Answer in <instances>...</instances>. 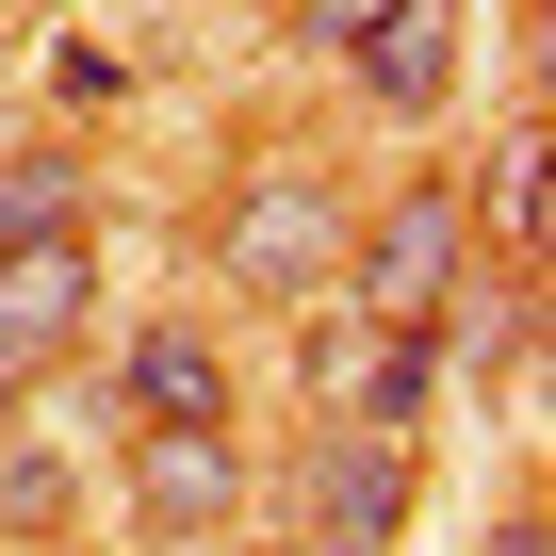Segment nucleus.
Instances as JSON below:
<instances>
[{
	"mask_svg": "<svg viewBox=\"0 0 556 556\" xmlns=\"http://www.w3.org/2000/svg\"><path fill=\"white\" fill-rule=\"evenodd\" d=\"M458 278H475V197H458V180H393V197L344 229V328L426 344V328L458 312Z\"/></svg>",
	"mask_w": 556,
	"mask_h": 556,
	"instance_id": "1",
	"label": "nucleus"
},
{
	"mask_svg": "<svg viewBox=\"0 0 556 556\" xmlns=\"http://www.w3.org/2000/svg\"><path fill=\"white\" fill-rule=\"evenodd\" d=\"M344 180H312V164H245L229 180V213H213V278L229 295H262V312H328L344 295Z\"/></svg>",
	"mask_w": 556,
	"mask_h": 556,
	"instance_id": "2",
	"label": "nucleus"
},
{
	"mask_svg": "<svg viewBox=\"0 0 556 556\" xmlns=\"http://www.w3.org/2000/svg\"><path fill=\"white\" fill-rule=\"evenodd\" d=\"M409 491H426V475H409V442H393V426H328V442H312V475H295V540H312V556H393Z\"/></svg>",
	"mask_w": 556,
	"mask_h": 556,
	"instance_id": "3",
	"label": "nucleus"
},
{
	"mask_svg": "<svg viewBox=\"0 0 556 556\" xmlns=\"http://www.w3.org/2000/svg\"><path fill=\"white\" fill-rule=\"evenodd\" d=\"M229 507H245V442H229V426H148V442H131V523H148L164 556H180L197 523H229Z\"/></svg>",
	"mask_w": 556,
	"mask_h": 556,
	"instance_id": "4",
	"label": "nucleus"
},
{
	"mask_svg": "<svg viewBox=\"0 0 556 556\" xmlns=\"http://www.w3.org/2000/svg\"><path fill=\"white\" fill-rule=\"evenodd\" d=\"M83 312H99V262H83V245H0V393L50 377V361L83 344Z\"/></svg>",
	"mask_w": 556,
	"mask_h": 556,
	"instance_id": "5",
	"label": "nucleus"
},
{
	"mask_svg": "<svg viewBox=\"0 0 556 556\" xmlns=\"http://www.w3.org/2000/svg\"><path fill=\"white\" fill-rule=\"evenodd\" d=\"M344 66H361V99H377V115H442V99H458V0H393V17H377Z\"/></svg>",
	"mask_w": 556,
	"mask_h": 556,
	"instance_id": "6",
	"label": "nucleus"
},
{
	"mask_svg": "<svg viewBox=\"0 0 556 556\" xmlns=\"http://www.w3.org/2000/svg\"><path fill=\"white\" fill-rule=\"evenodd\" d=\"M131 409H148V426H229V361H213L197 312H180V328H131Z\"/></svg>",
	"mask_w": 556,
	"mask_h": 556,
	"instance_id": "7",
	"label": "nucleus"
},
{
	"mask_svg": "<svg viewBox=\"0 0 556 556\" xmlns=\"http://www.w3.org/2000/svg\"><path fill=\"white\" fill-rule=\"evenodd\" d=\"M83 164L66 148H0V245H83Z\"/></svg>",
	"mask_w": 556,
	"mask_h": 556,
	"instance_id": "8",
	"label": "nucleus"
},
{
	"mask_svg": "<svg viewBox=\"0 0 556 556\" xmlns=\"http://www.w3.org/2000/svg\"><path fill=\"white\" fill-rule=\"evenodd\" d=\"M475 245H507V262L540 245V115L491 148V180H475Z\"/></svg>",
	"mask_w": 556,
	"mask_h": 556,
	"instance_id": "9",
	"label": "nucleus"
},
{
	"mask_svg": "<svg viewBox=\"0 0 556 556\" xmlns=\"http://www.w3.org/2000/svg\"><path fill=\"white\" fill-rule=\"evenodd\" d=\"M34 83H50V115H99V99H115L131 66H115L99 34H50V50H34Z\"/></svg>",
	"mask_w": 556,
	"mask_h": 556,
	"instance_id": "10",
	"label": "nucleus"
},
{
	"mask_svg": "<svg viewBox=\"0 0 556 556\" xmlns=\"http://www.w3.org/2000/svg\"><path fill=\"white\" fill-rule=\"evenodd\" d=\"M0 523H34V540L66 523V458L50 442H0Z\"/></svg>",
	"mask_w": 556,
	"mask_h": 556,
	"instance_id": "11",
	"label": "nucleus"
},
{
	"mask_svg": "<svg viewBox=\"0 0 556 556\" xmlns=\"http://www.w3.org/2000/svg\"><path fill=\"white\" fill-rule=\"evenodd\" d=\"M377 17H393V0H295V34H312V50H328V66H344V50H361V34H377Z\"/></svg>",
	"mask_w": 556,
	"mask_h": 556,
	"instance_id": "12",
	"label": "nucleus"
},
{
	"mask_svg": "<svg viewBox=\"0 0 556 556\" xmlns=\"http://www.w3.org/2000/svg\"><path fill=\"white\" fill-rule=\"evenodd\" d=\"M491 556H540V507H507V523H491Z\"/></svg>",
	"mask_w": 556,
	"mask_h": 556,
	"instance_id": "13",
	"label": "nucleus"
},
{
	"mask_svg": "<svg viewBox=\"0 0 556 556\" xmlns=\"http://www.w3.org/2000/svg\"><path fill=\"white\" fill-rule=\"evenodd\" d=\"M262 556H312V540H262Z\"/></svg>",
	"mask_w": 556,
	"mask_h": 556,
	"instance_id": "14",
	"label": "nucleus"
}]
</instances>
